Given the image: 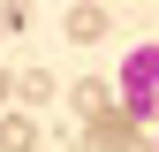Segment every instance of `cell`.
I'll list each match as a JSON object with an SVG mask.
<instances>
[{
    "mask_svg": "<svg viewBox=\"0 0 159 152\" xmlns=\"http://www.w3.org/2000/svg\"><path fill=\"white\" fill-rule=\"evenodd\" d=\"M121 99H129V122L159 114V38H152V46H136L129 61H121Z\"/></svg>",
    "mask_w": 159,
    "mask_h": 152,
    "instance_id": "obj_1",
    "label": "cell"
},
{
    "mask_svg": "<svg viewBox=\"0 0 159 152\" xmlns=\"http://www.w3.org/2000/svg\"><path fill=\"white\" fill-rule=\"evenodd\" d=\"M68 38H76V46L106 38V8H68Z\"/></svg>",
    "mask_w": 159,
    "mask_h": 152,
    "instance_id": "obj_2",
    "label": "cell"
},
{
    "mask_svg": "<svg viewBox=\"0 0 159 152\" xmlns=\"http://www.w3.org/2000/svg\"><path fill=\"white\" fill-rule=\"evenodd\" d=\"M30 145H38L30 114H8V122H0V152H30Z\"/></svg>",
    "mask_w": 159,
    "mask_h": 152,
    "instance_id": "obj_3",
    "label": "cell"
},
{
    "mask_svg": "<svg viewBox=\"0 0 159 152\" xmlns=\"http://www.w3.org/2000/svg\"><path fill=\"white\" fill-rule=\"evenodd\" d=\"M15 91H23L30 107H46V99H53V76H46V69H23V76H15Z\"/></svg>",
    "mask_w": 159,
    "mask_h": 152,
    "instance_id": "obj_4",
    "label": "cell"
},
{
    "mask_svg": "<svg viewBox=\"0 0 159 152\" xmlns=\"http://www.w3.org/2000/svg\"><path fill=\"white\" fill-rule=\"evenodd\" d=\"M106 91H114V84H98V76L76 84V114H98V122H106Z\"/></svg>",
    "mask_w": 159,
    "mask_h": 152,
    "instance_id": "obj_5",
    "label": "cell"
},
{
    "mask_svg": "<svg viewBox=\"0 0 159 152\" xmlns=\"http://www.w3.org/2000/svg\"><path fill=\"white\" fill-rule=\"evenodd\" d=\"M8 91H15V76H8V69H0V99H8Z\"/></svg>",
    "mask_w": 159,
    "mask_h": 152,
    "instance_id": "obj_6",
    "label": "cell"
},
{
    "mask_svg": "<svg viewBox=\"0 0 159 152\" xmlns=\"http://www.w3.org/2000/svg\"><path fill=\"white\" fill-rule=\"evenodd\" d=\"M0 31H8V15H0Z\"/></svg>",
    "mask_w": 159,
    "mask_h": 152,
    "instance_id": "obj_7",
    "label": "cell"
},
{
    "mask_svg": "<svg viewBox=\"0 0 159 152\" xmlns=\"http://www.w3.org/2000/svg\"><path fill=\"white\" fill-rule=\"evenodd\" d=\"M152 152H159V145H152Z\"/></svg>",
    "mask_w": 159,
    "mask_h": 152,
    "instance_id": "obj_8",
    "label": "cell"
}]
</instances>
